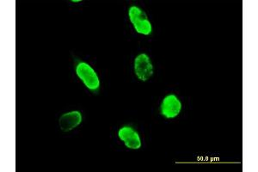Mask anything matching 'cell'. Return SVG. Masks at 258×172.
Here are the masks:
<instances>
[{
	"label": "cell",
	"instance_id": "cell-1",
	"mask_svg": "<svg viewBox=\"0 0 258 172\" xmlns=\"http://www.w3.org/2000/svg\"><path fill=\"white\" fill-rule=\"evenodd\" d=\"M128 16L135 30L139 34L147 35L152 33V24L143 10L137 6H132L129 9Z\"/></svg>",
	"mask_w": 258,
	"mask_h": 172
},
{
	"label": "cell",
	"instance_id": "cell-2",
	"mask_svg": "<svg viewBox=\"0 0 258 172\" xmlns=\"http://www.w3.org/2000/svg\"><path fill=\"white\" fill-rule=\"evenodd\" d=\"M76 73L86 87L95 91L99 87L100 82L94 69L87 63H80L77 66Z\"/></svg>",
	"mask_w": 258,
	"mask_h": 172
},
{
	"label": "cell",
	"instance_id": "cell-3",
	"mask_svg": "<svg viewBox=\"0 0 258 172\" xmlns=\"http://www.w3.org/2000/svg\"><path fill=\"white\" fill-rule=\"evenodd\" d=\"M135 73L141 81L146 82L153 75V67L146 53H141L135 60Z\"/></svg>",
	"mask_w": 258,
	"mask_h": 172
},
{
	"label": "cell",
	"instance_id": "cell-4",
	"mask_svg": "<svg viewBox=\"0 0 258 172\" xmlns=\"http://www.w3.org/2000/svg\"><path fill=\"white\" fill-rule=\"evenodd\" d=\"M181 108H182L181 102L175 95L165 96L160 107L161 114L167 119L177 117L181 111Z\"/></svg>",
	"mask_w": 258,
	"mask_h": 172
},
{
	"label": "cell",
	"instance_id": "cell-5",
	"mask_svg": "<svg viewBox=\"0 0 258 172\" xmlns=\"http://www.w3.org/2000/svg\"><path fill=\"white\" fill-rule=\"evenodd\" d=\"M118 135L127 148L134 150L141 148V138L139 136L138 133L131 127H123L119 130Z\"/></svg>",
	"mask_w": 258,
	"mask_h": 172
},
{
	"label": "cell",
	"instance_id": "cell-6",
	"mask_svg": "<svg viewBox=\"0 0 258 172\" xmlns=\"http://www.w3.org/2000/svg\"><path fill=\"white\" fill-rule=\"evenodd\" d=\"M82 123V116L79 111H73L60 117L59 121V128L63 132H69L77 128Z\"/></svg>",
	"mask_w": 258,
	"mask_h": 172
},
{
	"label": "cell",
	"instance_id": "cell-7",
	"mask_svg": "<svg viewBox=\"0 0 258 172\" xmlns=\"http://www.w3.org/2000/svg\"><path fill=\"white\" fill-rule=\"evenodd\" d=\"M73 2H74V3H77V2H80V0H73Z\"/></svg>",
	"mask_w": 258,
	"mask_h": 172
}]
</instances>
